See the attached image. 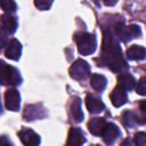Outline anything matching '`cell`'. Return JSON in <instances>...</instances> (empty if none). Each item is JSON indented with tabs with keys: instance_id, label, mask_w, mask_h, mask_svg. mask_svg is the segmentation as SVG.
<instances>
[{
	"instance_id": "obj_27",
	"label": "cell",
	"mask_w": 146,
	"mask_h": 146,
	"mask_svg": "<svg viewBox=\"0 0 146 146\" xmlns=\"http://www.w3.org/2000/svg\"><path fill=\"white\" fill-rule=\"evenodd\" d=\"M140 110H141L143 112H145V111H146V108H145V100H143V102L140 103Z\"/></svg>"
},
{
	"instance_id": "obj_14",
	"label": "cell",
	"mask_w": 146,
	"mask_h": 146,
	"mask_svg": "<svg viewBox=\"0 0 146 146\" xmlns=\"http://www.w3.org/2000/svg\"><path fill=\"white\" fill-rule=\"evenodd\" d=\"M70 113L71 116L75 122H81L83 120V112L81 107V99L79 97H73L71 105H70Z\"/></svg>"
},
{
	"instance_id": "obj_16",
	"label": "cell",
	"mask_w": 146,
	"mask_h": 146,
	"mask_svg": "<svg viewBox=\"0 0 146 146\" xmlns=\"http://www.w3.org/2000/svg\"><path fill=\"white\" fill-rule=\"evenodd\" d=\"M136 84L135 78L129 73H121L117 76V86L124 90H131Z\"/></svg>"
},
{
	"instance_id": "obj_25",
	"label": "cell",
	"mask_w": 146,
	"mask_h": 146,
	"mask_svg": "<svg viewBox=\"0 0 146 146\" xmlns=\"http://www.w3.org/2000/svg\"><path fill=\"white\" fill-rule=\"evenodd\" d=\"M0 144L1 145H9V144H13L10 140H8L7 138H6V136H2L1 138H0Z\"/></svg>"
},
{
	"instance_id": "obj_15",
	"label": "cell",
	"mask_w": 146,
	"mask_h": 146,
	"mask_svg": "<svg viewBox=\"0 0 146 146\" xmlns=\"http://www.w3.org/2000/svg\"><path fill=\"white\" fill-rule=\"evenodd\" d=\"M127 57L131 60H143L146 56V50L143 46L132 44L127 49Z\"/></svg>"
},
{
	"instance_id": "obj_18",
	"label": "cell",
	"mask_w": 146,
	"mask_h": 146,
	"mask_svg": "<svg viewBox=\"0 0 146 146\" xmlns=\"http://www.w3.org/2000/svg\"><path fill=\"white\" fill-rule=\"evenodd\" d=\"M90 84L91 87L97 91H103L107 84V79L102 74H92L90 78Z\"/></svg>"
},
{
	"instance_id": "obj_1",
	"label": "cell",
	"mask_w": 146,
	"mask_h": 146,
	"mask_svg": "<svg viewBox=\"0 0 146 146\" xmlns=\"http://www.w3.org/2000/svg\"><path fill=\"white\" fill-rule=\"evenodd\" d=\"M102 59L104 64H106V66L111 68L113 72L121 73L128 68L119 42L116 41L115 36L111 31H104Z\"/></svg>"
},
{
	"instance_id": "obj_6",
	"label": "cell",
	"mask_w": 146,
	"mask_h": 146,
	"mask_svg": "<svg viewBox=\"0 0 146 146\" xmlns=\"http://www.w3.org/2000/svg\"><path fill=\"white\" fill-rule=\"evenodd\" d=\"M120 136V130L119 128L114 124V123H105L103 130H102V133H100V137L103 138V140L105 141V144L107 145H111L115 141V139Z\"/></svg>"
},
{
	"instance_id": "obj_28",
	"label": "cell",
	"mask_w": 146,
	"mask_h": 146,
	"mask_svg": "<svg viewBox=\"0 0 146 146\" xmlns=\"http://www.w3.org/2000/svg\"><path fill=\"white\" fill-rule=\"evenodd\" d=\"M2 112V107H1V102H0V113Z\"/></svg>"
},
{
	"instance_id": "obj_13",
	"label": "cell",
	"mask_w": 146,
	"mask_h": 146,
	"mask_svg": "<svg viewBox=\"0 0 146 146\" xmlns=\"http://www.w3.org/2000/svg\"><path fill=\"white\" fill-rule=\"evenodd\" d=\"M0 24H1V29L6 32V33H14L17 29V21L15 17H13L9 14H5L0 17Z\"/></svg>"
},
{
	"instance_id": "obj_19",
	"label": "cell",
	"mask_w": 146,
	"mask_h": 146,
	"mask_svg": "<svg viewBox=\"0 0 146 146\" xmlns=\"http://www.w3.org/2000/svg\"><path fill=\"white\" fill-rule=\"evenodd\" d=\"M122 122L127 128H132L137 124H140L141 122L139 121V117L137 114H135L131 111H125L122 114Z\"/></svg>"
},
{
	"instance_id": "obj_3",
	"label": "cell",
	"mask_w": 146,
	"mask_h": 146,
	"mask_svg": "<svg viewBox=\"0 0 146 146\" xmlns=\"http://www.w3.org/2000/svg\"><path fill=\"white\" fill-rule=\"evenodd\" d=\"M75 41H76L79 52L81 55H84V56L91 55L96 50L97 39H96L95 34H90V33H86V32L76 33Z\"/></svg>"
},
{
	"instance_id": "obj_4",
	"label": "cell",
	"mask_w": 146,
	"mask_h": 146,
	"mask_svg": "<svg viewBox=\"0 0 146 146\" xmlns=\"http://www.w3.org/2000/svg\"><path fill=\"white\" fill-rule=\"evenodd\" d=\"M89 72H90V66L83 59H76L70 67V75L75 80H82L87 78Z\"/></svg>"
},
{
	"instance_id": "obj_26",
	"label": "cell",
	"mask_w": 146,
	"mask_h": 146,
	"mask_svg": "<svg viewBox=\"0 0 146 146\" xmlns=\"http://www.w3.org/2000/svg\"><path fill=\"white\" fill-rule=\"evenodd\" d=\"M103 2H104L106 6H114V5L117 2V0H103Z\"/></svg>"
},
{
	"instance_id": "obj_7",
	"label": "cell",
	"mask_w": 146,
	"mask_h": 146,
	"mask_svg": "<svg viewBox=\"0 0 146 146\" xmlns=\"http://www.w3.org/2000/svg\"><path fill=\"white\" fill-rule=\"evenodd\" d=\"M19 139L24 145L27 146H35L40 144V137L38 133H35L33 130L29 129V128H23L19 132H18Z\"/></svg>"
},
{
	"instance_id": "obj_10",
	"label": "cell",
	"mask_w": 146,
	"mask_h": 146,
	"mask_svg": "<svg viewBox=\"0 0 146 146\" xmlns=\"http://www.w3.org/2000/svg\"><path fill=\"white\" fill-rule=\"evenodd\" d=\"M86 106H87L88 111L90 113H92V114L100 113L105 108V105L100 100V98H98V97H96L94 95H87V97H86Z\"/></svg>"
},
{
	"instance_id": "obj_9",
	"label": "cell",
	"mask_w": 146,
	"mask_h": 146,
	"mask_svg": "<svg viewBox=\"0 0 146 146\" xmlns=\"http://www.w3.org/2000/svg\"><path fill=\"white\" fill-rule=\"evenodd\" d=\"M84 143H86V138H84V135H83L82 130L80 128H76V127L71 128L70 131H68L66 145L79 146V145H82Z\"/></svg>"
},
{
	"instance_id": "obj_11",
	"label": "cell",
	"mask_w": 146,
	"mask_h": 146,
	"mask_svg": "<svg viewBox=\"0 0 146 146\" xmlns=\"http://www.w3.org/2000/svg\"><path fill=\"white\" fill-rule=\"evenodd\" d=\"M5 54H6V57L9 58V59H13V60L19 59L21 54H22V46H21L19 41L16 40V39L10 40L7 44Z\"/></svg>"
},
{
	"instance_id": "obj_24",
	"label": "cell",
	"mask_w": 146,
	"mask_h": 146,
	"mask_svg": "<svg viewBox=\"0 0 146 146\" xmlns=\"http://www.w3.org/2000/svg\"><path fill=\"white\" fill-rule=\"evenodd\" d=\"M7 44H8V38H7V34H6V32H5L2 29H0V49L5 48Z\"/></svg>"
},
{
	"instance_id": "obj_23",
	"label": "cell",
	"mask_w": 146,
	"mask_h": 146,
	"mask_svg": "<svg viewBox=\"0 0 146 146\" xmlns=\"http://www.w3.org/2000/svg\"><path fill=\"white\" fill-rule=\"evenodd\" d=\"M145 78H141L138 82H137V86H136V91L139 94V95H145L146 94V82H145Z\"/></svg>"
},
{
	"instance_id": "obj_2",
	"label": "cell",
	"mask_w": 146,
	"mask_h": 146,
	"mask_svg": "<svg viewBox=\"0 0 146 146\" xmlns=\"http://www.w3.org/2000/svg\"><path fill=\"white\" fill-rule=\"evenodd\" d=\"M22 82V76L17 68L0 60V84L18 86Z\"/></svg>"
},
{
	"instance_id": "obj_5",
	"label": "cell",
	"mask_w": 146,
	"mask_h": 146,
	"mask_svg": "<svg viewBox=\"0 0 146 146\" xmlns=\"http://www.w3.org/2000/svg\"><path fill=\"white\" fill-rule=\"evenodd\" d=\"M5 104L9 111H18L21 106V96L16 89H8L5 92Z\"/></svg>"
},
{
	"instance_id": "obj_17",
	"label": "cell",
	"mask_w": 146,
	"mask_h": 146,
	"mask_svg": "<svg viewBox=\"0 0 146 146\" xmlns=\"http://www.w3.org/2000/svg\"><path fill=\"white\" fill-rule=\"evenodd\" d=\"M106 121L103 119V117H94L91 119L89 122H88V128H89V131L95 135V136H100L102 133V130L105 125Z\"/></svg>"
},
{
	"instance_id": "obj_22",
	"label": "cell",
	"mask_w": 146,
	"mask_h": 146,
	"mask_svg": "<svg viewBox=\"0 0 146 146\" xmlns=\"http://www.w3.org/2000/svg\"><path fill=\"white\" fill-rule=\"evenodd\" d=\"M133 139L138 146H145L146 145V133L145 132H137L135 135Z\"/></svg>"
},
{
	"instance_id": "obj_12",
	"label": "cell",
	"mask_w": 146,
	"mask_h": 146,
	"mask_svg": "<svg viewBox=\"0 0 146 146\" xmlns=\"http://www.w3.org/2000/svg\"><path fill=\"white\" fill-rule=\"evenodd\" d=\"M110 98H111L112 104H113L115 107H120V106H122L123 104H125L127 100H128L127 90H124L123 88H121V87L117 86V87L111 92Z\"/></svg>"
},
{
	"instance_id": "obj_20",
	"label": "cell",
	"mask_w": 146,
	"mask_h": 146,
	"mask_svg": "<svg viewBox=\"0 0 146 146\" xmlns=\"http://www.w3.org/2000/svg\"><path fill=\"white\" fill-rule=\"evenodd\" d=\"M0 7L7 13H14L17 8L15 0H0Z\"/></svg>"
},
{
	"instance_id": "obj_21",
	"label": "cell",
	"mask_w": 146,
	"mask_h": 146,
	"mask_svg": "<svg viewBox=\"0 0 146 146\" xmlns=\"http://www.w3.org/2000/svg\"><path fill=\"white\" fill-rule=\"evenodd\" d=\"M54 0H34V5L40 10H47L51 7Z\"/></svg>"
},
{
	"instance_id": "obj_8",
	"label": "cell",
	"mask_w": 146,
	"mask_h": 146,
	"mask_svg": "<svg viewBox=\"0 0 146 146\" xmlns=\"http://www.w3.org/2000/svg\"><path fill=\"white\" fill-rule=\"evenodd\" d=\"M44 114H46V112L41 104L29 105L25 107V111H24V117H25V120H29V121H32L35 119H41L44 116Z\"/></svg>"
}]
</instances>
